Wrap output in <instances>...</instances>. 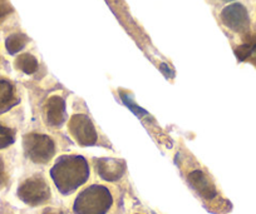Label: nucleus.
I'll return each mask as SVG.
<instances>
[{"instance_id": "1", "label": "nucleus", "mask_w": 256, "mask_h": 214, "mask_svg": "<svg viewBox=\"0 0 256 214\" xmlns=\"http://www.w3.org/2000/svg\"><path fill=\"white\" fill-rule=\"evenodd\" d=\"M54 184L64 196L73 193L90 178V167L80 156H63L50 171Z\"/></svg>"}, {"instance_id": "2", "label": "nucleus", "mask_w": 256, "mask_h": 214, "mask_svg": "<svg viewBox=\"0 0 256 214\" xmlns=\"http://www.w3.org/2000/svg\"><path fill=\"white\" fill-rule=\"evenodd\" d=\"M112 204L110 189L94 184L78 194L73 204V212L74 214H106Z\"/></svg>"}, {"instance_id": "3", "label": "nucleus", "mask_w": 256, "mask_h": 214, "mask_svg": "<svg viewBox=\"0 0 256 214\" xmlns=\"http://www.w3.org/2000/svg\"><path fill=\"white\" fill-rule=\"evenodd\" d=\"M24 149L28 158L36 163H46L56 152L52 138L43 134H29L24 138Z\"/></svg>"}, {"instance_id": "4", "label": "nucleus", "mask_w": 256, "mask_h": 214, "mask_svg": "<svg viewBox=\"0 0 256 214\" xmlns=\"http://www.w3.org/2000/svg\"><path fill=\"white\" fill-rule=\"evenodd\" d=\"M18 196L24 203L38 206L48 201L50 197V189L43 178L36 177V178L26 179L23 184H20Z\"/></svg>"}, {"instance_id": "5", "label": "nucleus", "mask_w": 256, "mask_h": 214, "mask_svg": "<svg viewBox=\"0 0 256 214\" xmlns=\"http://www.w3.org/2000/svg\"><path fill=\"white\" fill-rule=\"evenodd\" d=\"M222 23L235 33H246L250 28V18L245 6L240 3L231 4L221 11Z\"/></svg>"}, {"instance_id": "6", "label": "nucleus", "mask_w": 256, "mask_h": 214, "mask_svg": "<svg viewBox=\"0 0 256 214\" xmlns=\"http://www.w3.org/2000/svg\"><path fill=\"white\" fill-rule=\"evenodd\" d=\"M70 129L80 146H93L97 142V133L87 115H74L70 122Z\"/></svg>"}, {"instance_id": "7", "label": "nucleus", "mask_w": 256, "mask_h": 214, "mask_svg": "<svg viewBox=\"0 0 256 214\" xmlns=\"http://www.w3.org/2000/svg\"><path fill=\"white\" fill-rule=\"evenodd\" d=\"M96 168L100 178L108 182H114L124 174L126 167L123 162L117 159H97Z\"/></svg>"}, {"instance_id": "8", "label": "nucleus", "mask_w": 256, "mask_h": 214, "mask_svg": "<svg viewBox=\"0 0 256 214\" xmlns=\"http://www.w3.org/2000/svg\"><path fill=\"white\" fill-rule=\"evenodd\" d=\"M188 183L202 198L212 199L218 196L215 187L212 186L206 174L201 171H194L188 174Z\"/></svg>"}, {"instance_id": "9", "label": "nucleus", "mask_w": 256, "mask_h": 214, "mask_svg": "<svg viewBox=\"0 0 256 214\" xmlns=\"http://www.w3.org/2000/svg\"><path fill=\"white\" fill-rule=\"evenodd\" d=\"M66 117V108L62 98L53 97L49 99L46 104V122L53 127H60L64 123Z\"/></svg>"}, {"instance_id": "10", "label": "nucleus", "mask_w": 256, "mask_h": 214, "mask_svg": "<svg viewBox=\"0 0 256 214\" xmlns=\"http://www.w3.org/2000/svg\"><path fill=\"white\" fill-rule=\"evenodd\" d=\"M16 102L13 85L6 80H0V113L10 109Z\"/></svg>"}, {"instance_id": "11", "label": "nucleus", "mask_w": 256, "mask_h": 214, "mask_svg": "<svg viewBox=\"0 0 256 214\" xmlns=\"http://www.w3.org/2000/svg\"><path fill=\"white\" fill-rule=\"evenodd\" d=\"M16 66L26 74H33L34 71L38 69V60L32 54H22L16 58Z\"/></svg>"}, {"instance_id": "12", "label": "nucleus", "mask_w": 256, "mask_h": 214, "mask_svg": "<svg viewBox=\"0 0 256 214\" xmlns=\"http://www.w3.org/2000/svg\"><path fill=\"white\" fill-rule=\"evenodd\" d=\"M26 43H28V38L24 34H13V35L8 36V39L6 41V50L9 51V54L13 55V54H16L18 51H20L26 45Z\"/></svg>"}, {"instance_id": "13", "label": "nucleus", "mask_w": 256, "mask_h": 214, "mask_svg": "<svg viewBox=\"0 0 256 214\" xmlns=\"http://www.w3.org/2000/svg\"><path fill=\"white\" fill-rule=\"evenodd\" d=\"M255 49H256V34L255 35L248 36V40H246L242 45H240L238 48H236L235 54H236V56H238V60L244 61V60H246V59L250 58L251 54L255 51Z\"/></svg>"}, {"instance_id": "14", "label": "nucleus", "mask_w": 256, "mask_h": 214, "mask_svg": "<svg viewBox=\"0 0 256 214\" xmlns=\"http://www.w3.org/2000/svg\"><path fill=\"white\" fill-rule=\"evenodd\" d=\"M14 143V132L0 124V149L6 148Z\"/></svg>"}, {"instance_id": "15", "label": "nucleus", "mask_w": 256, "mask_h": 214, "mask_svg": "<svg viewBox=\"0 0 256 214\" xmlns=\"http://www.w3.org/2000/svg\"><path fill=\"white\" fill-rule=\"evenodd\" d=\"M12 11H13V8H12L9 0H0V18H4Z\"/></svg>"}, {"instance_id": "16", "label": "nucleus", "mask_w": 256, "mask_h": 214, "mask_svg": "<svg viewBox=\"0 0 256 214\" xmlns=\"http://www.w3.org/2000/svg\"><path fill=\"white\" fill-rule=\"evenodd\" d=\"M4 179H6V176H4V163L3 159L0 158V184L4 183Z\"/></svg>"}, {"instance_id": "17", "label": "nucleus", "mask_w": 256, "mask_h": 214, "mask_svg": "<svg viewBox=\"0 0 256 214\" xmlns=\"http://www.w3.org/2000/svg\"><path fill=\"white\" fill-rule=\"evenodd\" d=\"M43 214H62V212L56 211V209L49 208V209H46V211L43 212Z\"/></svg>"}, {"instance_id": "18", "label": "nucleus", "mask_w": 256, "mask_h": 214, "mask_svg": "<svg viewBox=\"0 0 256 214\" xmlns=\"http://www.w3.org/2000/svg\"><path fill=\"white\" fill-rule=\"evenodd\" d=\"M250 58H251V61H252V63L256 65V49H255V51H254V53L251 54Z\"/></svg>"}, {"instance_id": "19", "label": "nucleus", "mask_w": 256, "mask_h": 214, "mask_svg": "<svg viewBox=\"0 0 256 214\" xmlns=\"http://www.w3.org/2000/svg\"><path fill=\"white\" fill-rule=\"evenodd\" d=\"M222 1H232V0H222Z\"/></svg>"}]
</instances>
